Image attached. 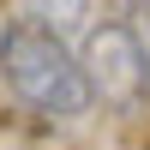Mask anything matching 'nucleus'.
<instances>
[{
    "label": "nucleus",
    "instance_id": "f03ea898",
    "mask_svg": "<svg viewBox=\"0 0 150 150\" xmlns=\"http://www.w3.org/2000/svg\"><path fill=\"white\" fill-rule=\"evenodd\" d=\"M78 60H84V78H90V96L102 108H114V114H144L150 108V54H144V36L132 18L84 24Z\"/></svg>",
    "mask_w": 150,
    "mask_h": 150
},
{
    "label": "nucleus",
    "instance_id": "f257e3e1",
    "mask_svg": "<svg viewBox=\"0 0 150 150\" xmlns=\"http://www.w3.org/2000/svg\"><path fill=\"white\" fill-rule=\"evenodd\" d=\"M0 84L42 120H84L96 108L78 48L48 24V12H18L0 24Z\"/></svg>",
    "mask_w": 150,
    "mask_h": 150
},
{
    "label": "nucleus",
    "instance_id": "7ed1b4c3",
    "mask_svg": "<svg viewBox=\"0 0 150 150\" xmlns=\"http://www.w3.org/2000/svg\"><path fill=\"white\" fill-rule=\"evenodd\" d=\"M132 24H138V36H144V54H150V12H132Z\"/></svg>",
    "mask_w": 150,
    "mask_h": 150
}]
</instances>
